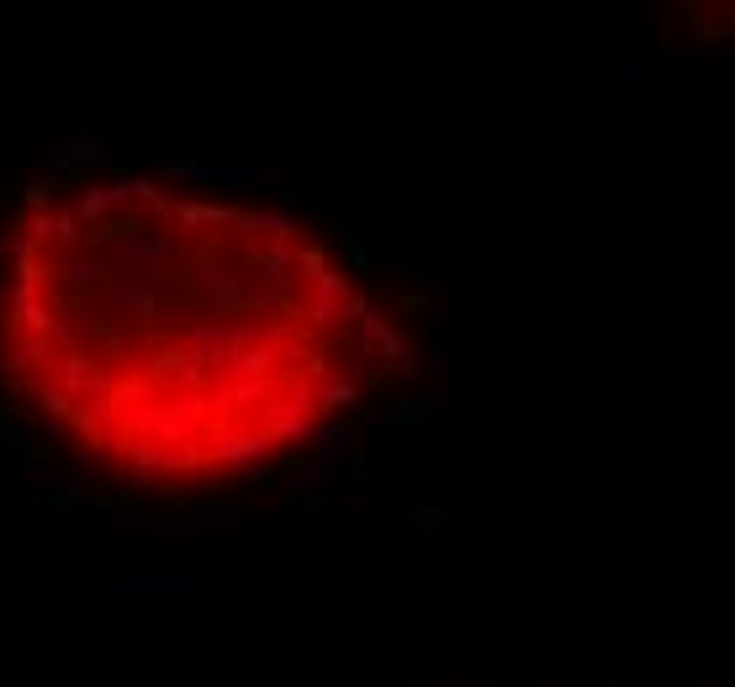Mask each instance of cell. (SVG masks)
I'll return each instance as SVG.
<instances>
[{
    "mask_svg": "<svg viewBox=\"0 0 735 687\" xmlns=\"http://www.w3.org/2000/svg\"><path fill=\"white\" fill-rule=\"evenodd\" d=\"M397 370L381 296L265 201L85 164L0 222V386L117 481L265 471Z\"/></svg>",
    "mask_w": 735,
    "mask_h": 687,
    "instance_id": "1",
    "label": "cell"
}]
</instances>
